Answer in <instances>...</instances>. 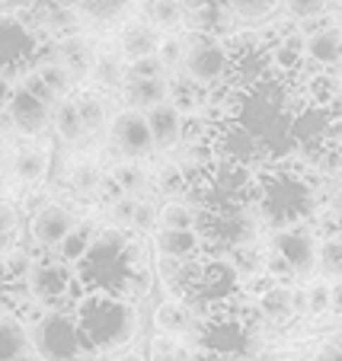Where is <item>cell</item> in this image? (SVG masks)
I'll list each match as a JSON object with an SVG mask.
<instances>
[{"mask_svg": "<svg viewBox=\"0 0 342 361\" xmlns=\"http://www.w3.org/2000/svg\"><path fill=\"white\" fill-rule=\"evenodd\" d=\"M77 279L83 294H144L147 281L141 275V246L118 227L99 231L90 252L77 262Z\"/></svg>", "mask_w": 342, "mask_h": 361, "instance_id": "cell-1", "label": "cell"}, {"mask_svg": "<svg viewBox=\"0 0 342 361\" xmlns=\"http://www.w3.org/2000/svg\"><path fill=\"white\" fill-rule=\"evenodd\" d=\"M253 212L272 231L301 227L314 212V185L301 170H288L285 164L262 166L253 176Z\"/></svg>", "mask_w": 342, "mask_h": 361, "instance_id": "cell-2", "label": "cell"}, {"mask_svg": "<svg viewBox=\"0 0 342 361\" xmlns=\"http://www.w3.org/2000/svg\"><path fill=\"white\" fill-rule=\"evenodd\" d=\"M74 320L80 329L83 352H118L141 329L138 307L131 298L118 294H80L74 307Z\"/></svg>", "mask_w": 342, "mask_h": 361, "instance_id": "cell-3", "label": "cell"}, {"mask_svg": "<svg viewBox=\"0 0 342 361\" xmlns=\"http://www.w3.org/2000/svg\"><path fill=\"white\" fill-rule=\"evenodd\" d=\"M199 212V208H195ZM259 218L253 208H237V212H199L195 231L202 237L205 256H231L233 250L253 246L259 237Z\"/></svg>", "mask_w": 342, "mask_h": 361, "instance_id": "cell-4", "label": "cell"}, {"mask_svg": "<svg viewBox=\"0 0 342 361\" xmlns=\"http://www.w3.org/2000/svg\"><path fill=\"white\" fill-rule=\"evenodd\" d=\"M32 345L42 361H71L87 355L77 320L68 310H48L32 329Z\"/></svg>", "mask_w": 342, "mask_h": 361, "instance_id": "cell-5", "label": "cell"}, {"mask_svg": "<svg viewBox=\"0 0 342 361\" xmlns=\"http://www.w3.org/2000/svg\"><path fill=\"white\" fill-rule=\"evenodd\" d=\"M227 64H231V48L214 35H202L195 32L192 39H185V64L183 74H189L195 83L202 87H214L224 80Z\"/></svg>", "mask_w": 342, "mask_h": 361, "instance_id": "cell-6", "label": "cell"}, {"mask_svg": "<svg viewBox=\"0 0 342 361\" xmlns=\"http://www.w3.org/2000/svg\"><path fill=\"white\" fill-rule=\"evenodd\" d=\"M279 256H285V262L295 272V281H307L317 272V252L320 246L314 243V233H307L304 227H288V231L272 233V246Z\"/></svg>", "mask_w": 342, "mask_h": 361, "instance_id": "cell-7", "label": "cell"}, {"mask_svg": "<svg viewBox=\"0 0 342 361\" xmlns=\"http://www.w3.org/2000/svg\"><path fill=\"white\" fill-rule=\"evenodd\" d=\"M109 135H112L116 150L128 160H141V157H147L151 150H157L154 147V135H151V125H147V116L138 109L118 112V116L112 118Z\"/></svg>", "mask_w": 342, "mask_h": 361, "instance_id": "cell-8", "label": "cell"}, {"mask_svg": "<svg viewBox=\"0 0 342 361\" xmlns=\"http://www.w3.org/2000/svg\"><path fill=\"white\" fill-rule=\"evenodd\" d=\"M71 285H74V275H71L64 259L35 262L32 272H29V291H32V298L48 304L51 310H61L64 298L71 294Z\"/></svg>", "mask_w": 342, "mask_h": 361, "instance_id": "cell-9", "label": "cell"}, {"mask_svg": "<svg viewBox=\"0 0 342 361\" xmlns=\"http://www.w3.org/2000/svg\"><path fill=\"white\" fill-rule=\"evenodd\" d=\"M32 35L13 16H0V77H13L32 61Z\"/></svg>", "mask_w": 342, "mask_h": 361, "instance_id": "cell-10", "label": "cell"}, {"mask_svg": "<svg viewBox=\"0 0 342 361\" xmlns=\"http://www.w3.org/2000/svg\"><path fill=\"white\" fill-rule=\"evenodd\" d=\"M7 112H10V118H13L16 131L26 137L42 135V131L51 125V118H55V106L45 102L39 93H32L29 87H16L13 102H10Z\"/></svg>", "mask_w": 342, "mask_h": 361, "instance_id": "cell-11", "label": "cell"}, {"mask_svg": "<svg viewBox=\"0 0 342 361\" xmlns=\"http://www.w3.org/2000/svg\"><path fill=\"white\" fill-rule=\"evenodd\" d=\"M74 227H77V218L64 208V204L48 202L32 214L29 231H32V240L42 246V250H58V246L68 240V233L74 231Z\"/></svg>", "mask_w": 342, "mask_h": 361, "instance_id": "cell-12", "label": "cell"}, {"mask_svg": "<svg viewBox=\"0 0 342 361\" xmlns=\"http://www.w3.org/2000/svg\"><path fill=\"white\" fill-rule=\"evenodd\" d=\"M74 80L77 77L71 74L68 68H64L61 61H42L39 68L32 71V80L26 83L32 93H39L45 102H51V106H61L64 99H71V90H74Z\"/></svg>", "mask_w": 342, "mask_h": 361, "instance_id": "cell-13", "label": "cell"}, {"mask_svg": "<svg viewBox=\"0 0 342 361\" xmlns=\"http://www.w3.org/2000/svg\"><path fill=\"white\" fill-rule=\"evenodd\" d=\"M160 35L151 23H128L118 35V51H122L125 61H144V58H154L160 48Z\"/></svg>", "mask_w": 342, "mask_h": 361, "instance_id": "cell-14", "label": "cell"}, {"mask_svg": "<svg viewBox=\"0 0 342 361\" xmlns=\"http://www.w3.org/2000/svg\"><path fill=\"white\" fill-rule=\"evenodd\" d=\"M122 93L135 109L151 112V109H157V106H164V102H170V80H166L164 74L160 77H131Z\"/></svg>", "mask_w": 342, "mask_h": 361, "instance_id": "cell-15", "label": "cell"}, {"mask_svg": "<svg viewBox=\"0 0 342 361\" xmlns=\"http://www.w3.org/2000/svg\"><path fill=\"white\" fill-rule=\"evenodd\" d=\"M144 116H147V125H151L154 147H157V150L176 147L179 137H183V112H179L176 106L164 102V106H157V109H151V112H144Z\"/></svg>", "mask_w": 342, "mask_h": 361, "instance_id": "cell-16", "label": "cell"}, {"mask_svg": "<svg viewBox=\"0 0 342 361\" xmlns=\"http://www.w3.org/2000/svg\"><path fill=\"white\" fill-rule=\"evenodd\" d=\"M32 336H29L26 323L13 314H0V361H16L32 355Z\"/></svg>", "mask_w": 342, "mask_h": 361, "instance_id": "cell-17", "label": "cell"}, {"mask_svg": "<svg viewBox=\"0 0 342 361\" xmlns=\"http://www.w3.org/2000/svg\"><path fill=\"white\" fill-rule=\"evenodd\" d=\"M157 252L166 259H199L205 256V246H202L199 231H157Z\"/></svg>", "mask_w": 342, "mask_h": 361, "instance_id": "cell-18", "label": "cell"}, {"mask_svg": "<svg viewBox=\"0 0 342 361\" xmlns=\"http://www.w3.org/2000/svg\"><path fill=\"white\" fill-rule=\"evenodd\" d=\"M55 61H61L74 77H83V74L93 71L96 51H93V45H90L83 35H77V32L74 35H61V39H58V58Z\"/></svg>", "mask_w": 342, "mask_h": 361, "instance_id": "cell-19", "label": "cell"}, {"mask_svg": "<svg viewBox=\"0 0 342 361\" xmlns=\"http://www.w3.org/2000/svg\"><path fill=\"white\" fill-rule=\"evenodd\" d=\"M304 55H307L317 68H336V64H342V29L329 26L317 35H307Z\"/></svg>", "mask_w": 342, "mask_h": 361, "instance_id": "cell-20", "label": "cell"}, {"mask_svg": "<svg viewBox=\"0 0 342 361\" xmlns=\"http://www.w3.org/2000/svg\"><path fill=\"white\" fill-rule=\"evenodd\" d=\"M154 320H157L160 333L173 336V339H183L185 333L195 329V314H192V307L185 304V300H176V298H170L166 304H160Z\"/></svg>", "mask_w": 342, "mask_h": 361, "instance_id": "cell-21", "label": "cell"}, {"mask_svg": "<svg viewBox=\"0 0 342 361\" xmlns=\"http://www.w3.org/2000/svg\"><path fill=\"white\" fill-rule=\"evenodd\" d=\"M48 170V154L42 147H20L10 160V173L16 183L23 185H35Z\"/></svg>", "mask_w": 342, "mask_h": 361, "instance_id": "cell-22", "label": "cell"}, {"mask_svg": "<svg viewBox=\"0 0 342 361\" xmlns=\"http://www.w3.org/2000/svg\"><path fill=\"white\" fill-rule=\"evenodd\" d=\"M185 20L179 0H144V23H151L157 32H176Z\"/></svg>", "mask_w": 342, "mask_h": 361, "instance_id": "cell-23", "label": "cell"}, {"mask_svg": "<svg viewBox=\"0 0 342 361\" xmlns=\"http://www.w3.org/2000/svg\"><path fill=\"white\" fill-rule=\"evenodd\" d=\"M256 307H259V317L266 323H275V326H279V323H288L291 317H295V307H291V288L272 285L259 300H256Z\"/></svg>", "mask_w": 342, "mask_h": 361, "instance_id": "cell-24", "label": "cell"}, {"mask_svg": "<svg viewBox=\"0 0 342 361\" xmlns=\"http://www.w3.org/2000/svg\"><path fill=\"white\" fill-rule=\"evenodd\" d=\"M55 131L64 144H83L87 141V125H83V116L77 109V99H64L55 109Z\"/></svg>", "mask_w": 342, "mask_h": 361, "instance_id": "cell-25", "label": "cell"}, {"mask_svg": "<svg viewBox=\"0 0 342 361\" xmlns=\"http://www.w3.org/2000/svg\"><path fill=\"white\" fill-rule=\"evenodd\" d=\"M96 224H90V221H80V224L74 227V231L68 233V240H64L61 246H58V259H64L71 266V262H80L83 256L90 252V246H93V240H96Z\"/></svg>", "mask_w": 342, "mask_h": 361, "instance_id": "cell-26", "label": "cell"}, {"mask_svg": "<svg viewBox=\"0 0 342 361\" xmlns=\"http://www.w3.org/2000/svg\"><path fill=\"white\" fill-rule=\"evenodd\" d=\"M90 77H96V83H106V87H122L128 83V64H125L122 55L116 51H99L93 61V71Z\"/></svg>", "mask_w": 342, "mask_h": 361, "instance_id": "cell-27", "label": "cell"}, {"mask_svg": "<svg viewBox=\"0 0 342 361\" xmlns=\"http://www.w3.org/2000/svg\"><path fill=\"white\" fill-rule=\"evenodd\" d=\"M202 102H205V87L195 83L189 74H176L170 80V106H176L179 112L199 109Z\"/></svg>", "mask_w": 342, "mask_h": 361, "instance_id": "cell-28", "label": "cell"}, {"mask_svg": "<svg viewBox=\"0 0 342 361\" xmlns=\"http://www.w3.org/2000/svg\"><path fill=\"white\" fill-rule=\"evenodd\" d=\"M112 183H116V189L128 198H144L151 192V176H147L138 164H131V160L112 170Z\"/></svg>", "mask_w": 342, "mask_h": 361, "instance_id": "cell-29", "label": "cell"}, {"mask_svg": "<svg viewBox=\"0 0 342 361\" xmlns=\"http://www.w3.org/2000/svg\"><path fill=\"white\" fill-rule=\"evenodd\" d=\"M199 212L185 198H173L160 208V231H195Z\"/></svg>", "mask_w": 342, "mask_h": 361, "instance_id": "cell-30", "label": "cell"}, {"mask_svg": "<svg viewBox=\"0 0 342 361\" xmlns=\"http://www.w3.org/2000/svg\"><path fill=\"white\" fill-rule=\"evenodd\" d=\"M131 0H74V10L90 23H116Z\"/></svg>", "mask_w": 342, "mask_h": 361, "instance_id": "cell-31", "label": "cell"}, {"mask_svg": "<svg viewBox=\"0 0 342 361\" xmlns=\"http://www.w3.org/2000/svg\"><path fill=\"white\" fill-rule=\"evenodd\" d=\"M77 109H80L83 125H87V141H83V144L96 141V137L103 135V128H106V106H103V99H99V96H93V93H80V96H77Z\"/></svg>", "mask_w": 342, "mask_h": 361, "instance_id": "cell-32", "label": "cell"}, {"mask_svg": "<svg viewBox=\"0 0 342 361\" xmlns=\"http://www.w3.org/2000/svg\"><path fill=\"white\" fill-rule=\"evenodd\" d=\"M103 173H99V166L96 164H90V160H80V164H74L71 166V173H68V183H71V189L77 192V195H93V192H99L103 189Z\"/></svg>", "mask_w": 342, "mask_h": 361, "instance_id": "cell-33", "label": "cell"}, {"mask_svg": "<svg viewBox=\"0 0 342 361\" xmlns=\"http://www.w3.org/2000/svg\"><path fill=\"white\" fill-rule=\"evenodd\" d=\"M227 262L233 266V272L240 275V279H253V275L266 272V256H262L259 250L253 246H243V250H233L231 256H224Z\"/></svg>", "mask_w": 342, "mask_h": 361, "instance_id": "cell-34", "label": "cell"}, {"mask_svg": "<svg viewBox=\"0 0 342 361\" xmlns=\"http://www.w3.org/2000/svg\"><path fill=\"white\" fill-rule=\"evenodd\" d=\"M317 275L329 281H342V240H326L317 252Z\"/></svg>", "mask_w": 342, "mask_h": 361, "instance_id": "cell-35", "label": "cell"}, {"mask_svg": "<svg viewBox=\"0 0 342 361\" xmlns=\"http://www.w3.org/2000/svg\"><path fill=\"white\" fill-rule=\"evenodd\" d=\"M231 13L237 20H247V23H256V20H266L275 7H279V0H224Z\"/></svg>", "mask_w": 342, "mask_h": 361, "instance_id": "cell-36", "label": "cell"}, {"mask_svg": "<svg viewBox=\"0 0 342 361\" xmlns=\"http://www.w3.org/2000/svg\"><path fill=\"white\" fill-rule=\"evenodd\" d=\"M185 189H189V183H185V173L179 164L173 166H164V170L157 173V192L160 195H166L173 202V198H185Z\"/></svg>", "mask_w": 342, "mask_h": 361, "instance_id": "cell-37", "label": "cell"}, {"mask_svg": "<svg viewBox=\"0 0 342 361\" xmlns=\"http://www.w3.org/2000/svg\"><path fill=\"white\" fill-rule=\"evenodd\" d=\"M192 352H185L183 342L173 336H154L151 339V361H189Z\"/></svg>", "mask_w": 342, "mask_h": 361, "instance_id": "cell-38", "label": "cell"}, {"mask_svg": "<svg viewBox=\"0 0 342 361\" xmlns=\"http://www.w3.org/2000/svg\"><path fill=\"white\" fill-rule=\"evenodd\" d=\"M138 202L141 198H128V195H116L109 202V218H112V227L118 231H131L135 224V212H138Z\"/></svg>", "mask_w": 342, "mask_h": 361, "instance_id": "cell-39", "label": "cell"}, {"mask_svg": "<svg viewBox=\"0 0 342 361\" xmlns=\"http://www.w3.org/2000/svg\"><path fill=\"white\" fill-rule=\"evenodd\" d=\"M157 58H160V64H164V71H183V64H185V39H179V35L164 39L160 42V48H157Z\"/></svg>", "mask_w": 342, "mask_h": 361, "instance_id": "cell-40", "label": "cell"}, {"mask_svg": "<svg viewBox=\"0 0 342 361\" xmlns=\"http://www.w3.org/2000/svg\"><path fill=\"white\" fill-rule=\"evenodd\" d=\"M157 224H160V212H157V204L147 202V198H141V202H138V212H135V224H131V231L157 233Z\"/></svg>", "mask_w": 342, "mask_h": 361, "instance_id": "cell-41", "label": "cell"}, {"mask_svg": "<svg viewBox=\"0 0 342 361\" xmlns=\"http://www.w3.org/2000/svg\"><path fill=\"white\" fill-rule=\"evenodd\" d=\"M285 10L295 16V20L310 23L326 13V0H285Z\"/></svg>", "mask_w": 342, "mask_h": 361, "instance_id": "cell-42", "label": "cell"}, {"mask_svg": "<svg viewBox=\"0 0 342 361\" xmlns=\"http://www.w3.org/2000/svg\"><path fill=\"white\" fill-rule=\"evenodd\" d=\"M32 256H29L26 250H13V252H7L4 256V272L10 275V279H29V272H32Z\"/></svg>", "mask_w": 342, "mask_h": 361, "instance_id": "cell-43", "label": "cell"}, {"mask_svg": "<svg viewBox=\"0 0 342 361\" xmlns=\"http://www.w3.org/2000/svg\"><path fill=\"white\" fill-rule=\"evenodd\" d=\"M329 298H333V285H310V288H307L310 317L326 314V310H329Z\"/></svg>", "mask_w": 342, "mask_h": 361, "instance_id": "cell-44", "label": "cell"}, {"mask_svg": "<svg viewBox=\"0 0 342 361\" xmlns=\"http://www.w3.org/2000/svg\"><path fill=\"white\" fill-rule=\"evenodd\" d=\"M16 224H20V214H16V204H13V202H0V246H4L10 237H13Z\"/></svg>", "mask_w": 342, "mask_h": 361, "instance_id": "cell-45", "label": "cell"}, {"mask_svg": "<svg viewBox=\"0 0 342 361\" xmlns=\"http://www.w3.org/2000/svg\"><path fill=\"white\" fill-rule=\"evenodd\" d=\"M164 74V64H160V58H144V61H131L128 64V80L131 77H160Z\"/></svg>", "mask_w": 342, "mask_h": 361, "instance_id": "cell-46", "label": "cell"}, {"mask_svg": "<svg viewBox=\"0 0 342 361\" xmlns=\"http://www.w3.org/2000/svg\"><path fill=\"white\" fill-rule=\"evenodd\" d=\"M310 361H342V336L339 339H329Z\"/></svg>", "mask_w": 342, "mask_h": 361, "instance_id": "cell-47", "label": "cell"}, {"mask_svg": "<svg viewBox=\"0 0 342 361\" xmlns=\"http://www.w3.org/2000/svg\"><path fill=\"white\" fill-rule=\"evenodd\" d=\"M13 93H16V87H13V80H7V77H0V116L10 109V102H13Z\"/></svg>", "mask_w": 342, "mask_h": 361, "instance_id": "cell-48", "label": "cell"}, {"mask_svg": "<svg viewBox=\"0 0 342 361\" xmlns=\"http://www.w3.org/2000/svg\"><path fill=\"white\" fill-rule=\"evenodd\" d=\"M183 4V10L185 13H202V10H208V7H218V4H224V0H179Z\"/></svg>", "mask_w": 342, "mask_h": 361, "instance_id": "cell-49", "label": "cell"}, {"mask_svg": "<svg viewBox=\"0 0 342 361\" xmlns=\"http://www.w3.org/2000/svg\"><path fill=\"white\" fill-rule=\"evenodd\" d=\"M291 307H295V314H310L307 288H298V291H291Z\"/></svg>", "mask_w": 342, "mask_h": 361, "instance_id": "cell-50", "label": "cell"}, {"mask_svg": "<svg viewBox=\"0 0 342 361\" xmlns=\"http://www.w3.org/2000/svg\"><path fill=\"white\" fill-rule=\"evenodd\" d=\"M259 361H304V358H301V352H291V348H288V352H272V355H262Z\"/></svg>", "mask_w": 342, "mask_h": 361, "instance_id": "cell-51", "label": "cell"}, {"mask_svg": "<svg viewBox=\"0 0 342 361\" xmlns=\"http://www.w3.org/2000/svg\"><path fill=\"white\" fill-rule=\"evenodd\" d=\"M329 310H333L336 317H342V281H336V285H333V298H329Z\"/></svg>", "mask_w": 342, "mask_h": 361, "instance_id": "cell-52", "label": "cell"}, {"mask_svg": "<svg viewBox=\"0 0 342 361\" xmlns=\"http://www.w3.org/2000/svg\"><path fill=\"white\" fill-rule=\"evenodd\" d=\"M116 361H144V358H138V355H122V358H116Z\"/></svg>", "mask_w": 342, "mask_h": 361, "instance_id": "cell-53", "label": "cell"}, {"mask_svg": "<svg viewBox=\"0 0 342 361\" xmlns=\"http://www.w3.org/2000/svg\"><path fill=\"white\" fill-rule=\"evenodd\" d=\"M16 361H42V358H39V355L32 352V355H26V358H16Z\"/></svg>", "mask_w": 342, "mask_h": 361, "instance_id": "cell-54", "label": "cell"}, {"mask_svg": "<svg viewBox=\"0 0 342 361\" xmlns=\"http://www.w3.org/2000/svg\"><path fill=\"white\" fill-rule=\"evenodd\" d=\"M0 173H4V150H0Z\"/></svg>", "mask_w": 342, "mask_h": 361, "instance_id": "cell-55", "label": "cell"}, {"mask_svg": "<svg viewBox=\"0 0 342 361\" xmlns=\"http://www.w3.org/2000/svg\"><path fill=\"white\" fill-rule=\"evenodd\" d=\"M71 361H83V358H71Z\"/></svg>", "mask_w": 342, "mask_h": 361, "instance_id": "cell-56", "label": "cell"}, {"mask_svg": "<svg viewBox=\"0 0 342 361\" xmlns=\"http://www.w3.org/2000/svg\"><path fill=\"white\" fill-rule=\"evenodd\" d=\"M336 4H339V7H342V0H336Z\"/></svg>", "mask_w": 342, "mask_h": 361, "instance_id": "cell-57", "label": "cell"}]
</instances>
